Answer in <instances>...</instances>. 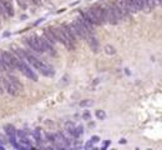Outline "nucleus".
<instances>
[{
    "label": "nucleus",
    "instance_id": "f257e3e1",
    "mask_svg": "<svg viewBox=\"0 0 162 150\" xmlns=\"http://www.w3.org/2000/svg\"><path fill=\"white\" fill-rule=\"evenodd\" d=\"M24 60L36 70L39 74H41L43 77H47V78H52L55 75L54 68L51 65H49L46 61L41 60L40 58H38L35 54H32V51L29 50H24Z\"/></svg>",
    "mask_w": 162,
    "mask_h": 150
},
{
    "label": "nucleus",
    "instance_id": "f03ea898",
    "mask_svg": "<svg viewBox=\"0 0 162 150\" xmlns=\"http://www.w3.org/2000/svg\"><path fill=\"white\" fill-rule=\"evenodd\" d=\"M4 89L11 97H19L24 91V85L20 80L14 75H8V78H4Z\"/></svg>",
    "mask_w": 162,
    "mask_h": 150
},
{
    "label": "nucleus",
    "instance_id": "7ed1b4c3",
    "mask_svg": "<svg viewBox=\"0 0 162 150\" xmlns=\"http://www.w3.org/2000/svg\"><path fill=\"white\" fill-rule=\"evenodd\" d=\"M52 29V33H54V36H55V40L56 43H60L62 44L65 48H67L69 50H75V45L70 41V39L67 38V35L65 34L62 26H55V28H51Z\"/></svg>",
    "mask_w": 162,
    "mask_h": 150
},
{
    "label": "nucleus",
    "instance_id": "20e7f679",
    "mask_svg": "<svg viewBox=\"0 0 162 150\" xmlns=\"http://www.w3.org/2000/svg\"><path fill=\"white\" fill-rule=\"evenodd\" d=\"M105 13H106V23L110 25H117L121 22V18L116 11L114 4H105Z\"/></svg>",
    "mask_w": 162,
    "mask_h": 150
},
{
    "label": "nucleus",
    "instance_id": "39448f33",
    "mask_svg": "<svg viewBox=\"0 0 162 150\" xmlns=\"http://www.w3.org/2000/svg\"><path fill=\"white\" fill-rule=\"evenodd\" d=\"M17 70H20V73L28 79H30L32 81H38V74L32 70V68L25 60L19 59V61H17Z\"/></svg>",
    "mask_w": 162,
    "mask_h": 150
},
{
    "label": "nucleus",
    "instance_id": "423d86ee",
    "mask_svg": "<svg viewBox=\"0 0 162 150\" xmlns=\"http://www.w3.org/2000/svg\"><path fill=\"white\" fill-rule=\"evenodd\" d=\"M0 58H2V60L4 61V64L6 65V68L10 70V69H17V61H19V59L15 56V54L10 53V51H2L0 53Z\"/></svg>",
    "mask_w": 162,
    "mask_h": 150
},
{
    "label": "nucleus",
    "instance_id": "0eeeda50",
    "mask_svg": "<svg viewBox=\"0 0 162 150\" xmlns=\"http://www.w3.org/2000/svg\"><path fill=\"white\" fill-rule=\"evenodd\" d=\"M25 40H26V44L29 45L30 50H32V51H35V53H38V54H44L43 48H41V45H40V40H39V36H38V35L32 34V35L28 36Z\"/></svg>",
    "mask_w": 162,
    "mask_h": 150
},
{
    "label": "nucleus",
    "instance_id": "6e6552de",
    "mask_svg": "<svg viewBox=\"0 0 162 150\" xmlns=\"http://www.w3.org/2000/svg\"><path fill=\"white\" fill-rule=\"evenodd\" d=\"M39 40H40V45H41V48H43V51H44V54H49V55H51V56H56L58 55V51H56V49H55V46H52L44 36H39Z\"/></svg>",
    "mask_w": 162,
    "mask_h": 150
},
{
    "label": "nucleus",
    "instance_id": "1a4fd4ad",
    "mask_svg": "<svg viewBox=\"0 0 162 150\" xmlns=\"http://www.w3.org/2000/svg\"><path fill=\"white\" fill-rule=\"evenodd\" d=\"M86 41H87L90 49H91L94 53H97V50H99V41H97V39L94 35H90L86 39Z\"/></svg>",
    "mask_w": 162,
    "mask_h": 150
},
{
    "label": "nucleus",
    "instance_id": "9d476101",
    "mask_svg": "<svg viewBox=\"0 0 162 150\" xmlns=\"http://www.w3.org/2000/svg\"><path fill=\"white\" fill-rule=\"evenodd\" d=\"M123 3H125V5H126V8H127V10H129L130 14H135V13H137L134 0H123Z\"/></svg>",
    "mask_w": 162,
    "mask_h": 150
},
{
    "label": "nucleus",
    "instance_id": "9b49d317",
    "mask_svg": "<svg viewBox=\"0 0 162 150\" xmlns=\"http://www.w3.org/2000/svg\"><path fill=\"white\" fill-rule=\"evenodd\" d=\"M65 129H66V131L70 134V135H75V130H76V125L73 123V121H66V124H65Z\"/></svg>",
    "mask_w": 162,
    "mask_h": 150
},
{
    "label": "nucleus",
    "instance_id": "f8f14e48",
    "mask_svg": "<svg viewBox=\"0 0 162 150\" xmlns=\"http://www.w3.org/2000/svg\"><path fill=\"white\" fill-rule=\"evenodd\" d=\"M34 139H35V141H36L38 144H41V140H43V135H41V130H40V128H36L34 130Z\"/></svg>",
    "mask_w": 162,
    "mask_h": 150
},
{
    "label": "nucleus",
    "instance_id": "ddd939ff",
    "mask_svg": "<svg viewBox=\"0 0 162 150\" xmlns=\"http://www.w3.org/2000/svg\"><path fill=\"white\" fill-rule=\"evenodd\" d=\"M135 2V6H136V10L137 13L143 10V5H145V0H134Z\"/></svg>",
    "mask_w": 162,
    "mask_h": 150
},
{
    "label": "nucleus",
    "instance_id": "4468645a",
    "mask_svg": "<svg viewBox=\"0 0 162 150\" xmlns=\"http://www.w3.org/2000/svg\"><path fill=\"white\" fill-rule=\"evenodd\" d=\"M105 53L107 54V55H114L115 53H116V49L112 46V45H110V44H107V45H105Z\"/></svg>",
    "mask_w": 162,
    "mask_h": 150
},
{
    "label": "nucleus",
    "instance_id": "2eb2a0df",
    "mask_svg": "<svg viewBox=\"0 0 162 150\" xmlns=\"http://www.w3.org/2000/svg\"><path fill=\"white\" fill-rule=\"evenodd\" d=\"M95 115H96V118H97L99 120H105V119H106V114H105V111H104V110H101V109H99V110H96V111H95Z\"/></svg>",
    "mask_w": 162,
    "mask_h": 150
},
{
    "label": "nucleus",
    "instance_id": "dca6fc26",
    "mask_svg": "<svg viewBox=\"0 0 162 150\" xmlns=\"http://www.w3.org/2000/svg\"><path fill=\"white\" fill-rule=\"evenodd\" d=\"M4 91H5V89H4V78L0 77V94H3Z\"/></svg>",
    "mask_w": 162,
    "mask_h": 150
},
{
    "label": "nucleus",
    "instance_id": "f3484780",
    "mask_svg": "<svg viewBox=\"0 0 162 150\" xmlns=\"http://www.w3.org/2000/svg\"><path fill=\"white\" fill-rule=\"evenodd\" d=\"M92 104V101H81V106H87V105H91Z\"/></svg>",
    "mask_w": 162,
    "mask_h": 150
},
{
    "label": "nucleus",
    "instance_id": "a211bd4d",
    "mask_svg": "<svg viewBox=\"0 0 162 150\" xmlns=\"http://www.w3.org/2000/svg\"><path fill=\"white\" fill-rule=\"evenodd\" d=\"M34 2H36V3H38V2H39V0H34Z\"/></svg>",
    "mask_w": 162,
    "mask_h": 150
},
{
    "label": "nucleus",
    "instance_id": "6ab92c4d",
    "mask_svg": "<svg viewBox=\"0 0 162 150\" xmlns=\"http://www.w3.org/2000/svg\"><path fill=\"white\" fill-rule=\"evenodd\" d=\"M0 73H2V71H0Z\"/></svg>",
    "mask_w": 162,
    "mask_h": 150
}]
</instances>
